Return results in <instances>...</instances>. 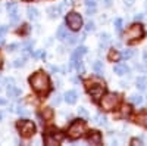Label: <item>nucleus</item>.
Returning a JSON list of instances; mask_svg holds the SVG:
<instances>
[{"instance_id":"f257e3e1","label":"nucleus","mask_w":147,"mask_h":146,"mask_svg":"<svg viewBox=\"0 0 147 146\" xmlns=\"http://www.w3.org/2000/svg\"><path fill=\"white\" fill-rule=\"evenodd\" d=\"M30 84H31V87L40 94H46L50 90V80H49V75L41 72V71L35 72V74H32L30 77Z\"/></svg>"},{"instance_id":"f03ea898","label":"nucleus","mask_w":147,"mask_h":146,"mask_svg":"<svg viewBox=\"0 0 147 146\" xmlns=\"http://www.w3.org/2000/svg\"><path fill=\"white\" fill-rule=\"evenodd\" d=\"M105 84L100 83V81H87V90L90 93V96L93 97V101H100L103 97V93H105Z\"/></svg>"},{"instance_id":"7ed1b4c3","label":"nucleus","mask_w":147,"mask_h":146,"mask_svg":"<svg viewBox=\"0 0 147 146\" xmlns=\"http://www.w3.org/2000/svg\"><path fill=\"white\" fill-rule=\"evenodd\" d=\"M119 101H121L119 94H116V93H107V94H105L100 99V105H102V108L105 109V111H113V109L119 105Z\"/></svg>"},{"instance_id":"20e7f679","label":"nucleus","mask_w":147,"mask_h":146,"mask_svg":"<svg viewBox=\"0 0 147 146\" xmlns=\"http://www.w3.org/2000/svg\"><path fill=\"white\" fill-rule=\"evenodd\" d=\"M18 131L24 139L32 137L35 134V124L32 121H28V120H21L18 123Z\"/></svg>"},{"instance_id":"39448f33","label":"nucleus","mask_w":147,"mask_h":146,"mask_svg":"<svg viewBox=\"0 0 147 146\" xmlns=\"http://www.w3.org/2000/svg\"><path fill=\"white\" fill-rule=\"evenodd\" d=\"M144 37V28H143V25L141 24H132V25L125 31V34H124V39L125 40H128V41H131V40H140V39H143Z\"/></svg>"},{"instance_id":"423d86ee","label":"nucleus","mask_w":147,"mask_h":146,"mask_svg":"<svg viewBox=\"0 0 147 146\" xmlns=\"http://www.w3.org/2000/svg\"><path fill=\"white\" fill-rule=\"evenodd\" d=\"M84 131H85V126L81 120H75L74 123L71 124V127L68 128V136L72 139V140H77L80 137H82L84 134Z\"/></svg>"},{"instance_id":"0eeeda50","label":"nucleus","mask_w":147,"mask_h":146,"mask_svg":"<svg viewBox=\"0 0 147 146\" xmlns=\"http://www.w3.org/2000/svg\"><path fill=\"white\" fill-rule=\"evenodd\" d=\"M66 24L72 31H78L82 27V18L77 12H69L66 15Z\"/></svg>"},{"instance_id":"6e6552de","label":"nucleus","mask_w":147,"mask_h":146,"mask_svg":"<svg viewBox=\"0 0 147 146\" xmlns=\"http://www.w3.org/2000/svg\"><path fill=\"white\" fill-rule=\"evenodd\" d=\"M62 140H63V134H60V133H57V134H52V133H47V134L44 136V145H47V146L59 145Z\"/></svg>"},{"instance_id":"1a4fd4ad","label":"nucleus","mask_w":147,"mask_h":146,"mask_svg":"<svg viewBox=\"0 0 147 146\" xmlns=\"http://www.w3.org/2000/svg\"><path fill=\"white\" fill-rule=\"evenodd\" d=\"M6 9H7V15L10 16L12 22L16 24V22L19 21V16H18V6H16V3L9 2V3L6 5Z\"/></svg>"},{"instance_id":"9d476101","label":"nucleus","mask_w":147,"mask_h":146,"mask_svg":"<svg viewBox=\"0 0 147 146\" xmlns=\"http://www.w3.org/2000/svg\"><path fill=\"white\" fill-rule=\"evenodd\" d=\"M102 134L97 130H90L88 131V136H87V140H88V143H91V145H100L102 143Z\"/></svg>"},{"instance_id":"9b49d317","label":"nucleus","mask_w":147,"mask_h":146,"mask_svg":"<svg viewBox=\"0 0 147 146\" xmlns=\"http://www.w3.org/2000/svg\"><path fill=\"white\" fill-rule=\"evenodd\" d=\"M113 72L122 77V75H127V74H128V72H129V68H128L125 64H118V65L113 67Z\"/></svg>"},{"instance_id":"f8f14e48","label":"nucleus","mask_w":147,"mask_h":146,"mask_svg":"<svg viewBox=\"0 0 147 146\" xmlns=\"http://www.w3.org/2000/svg\"><path fill=\"white\" fill-rule=\"evenodd\" d=\"M77 99H78V94H77L75 90H68V92L65 93V101H66V103L74 105V103L77 102Z\"/></svg>"},{"instance_id":"ddd939ff","label":"nucleus","mask_w":147,"mask_h":146,"mask_svg":"<svg viewBox=\"0 0 147 146\" xmlns=\"http://www.w3.org/2000/svg\"><path fill=\"white\" fill-rule=\"evenodd\" d=\"M6 93H7V97H10V99H15V97H18V96L21 94V90H19L18 87H15L13 83H12L10 86H7Z\"/></svg>"},{"instance_id":"4468645a","label":"nucleus","mask_w":147,"mask_h":146,"mask_svg":"<svg viewBox=\"0 0 147 146\" xmlns=\"http://www.w3.org/2000/svg\"><path fill=\"white\" fill-rule=\"evenodd\" d=\"M60 12H62V7L60 6H50L47 9V15H49V18L55 19V18H57L60 15Z\"/></svg>"},{"instance_id":"2eb2a0df","label":"nucleus","mask_w":147,"mask_h":146,"mask_svg":"<svg viewBox=\"0 0 147 146\" xmlns=\"http://www.w3.org/2000/svg\"><path fill=\"white\" fill-rule=\"evenodd\" d=\"M27 15H28V18L30 19H32V21H37L40 18V12H38V9L37 7H32V6H30L28 9H27Z\"/></svg>"},{"instance_id":"dca6fc26","label":"nucleus","mask_w":147,"mask_h":146,"mask_svg":"<svg viewBox=\"0 0 147 146\" xmlns=\"http://www.w3.org/2000/svg\"><path fill=\"white\" fill-rule=\"evenodd\" d=\"M56 37H57L59 40H65V39L68 37V30H66L65 25H59V28H57V31H56Z\"/></svg>"},{"instance_id":"f3484780","label":"nucleus","mask_w":147,"mask_h":146,"mask_svg":"<svg viewBox=\"0 0 147 146\" xmlns=\"http://www.w3.org/2000/svg\"><path fill=\"white\" fill-rule=\"evenodd\" d=\"M93 69H94L96 74H99V75L105 74V67H103V64L100 62V60H96V62L93 64Z\"/></svg>"},{"instance_id":"a211bd4d","label":"nucleus","mask_w":147,"mask_h":146,"mask_svg":"<svg viewBox=\"0 0 147 146\" xmlns=\"http://www.w3.org/2000/svg\"><path fill=\"white\" fill-rule=\"evenodd\" d=\"M136 121L140 124V126H143V127H147V111L146 112H141V114H138L137 117H136Z\"/></svg>"},{"instance_id":"6ab92c4d","label":"nucleus","mask_w":147,"mask_h":146,"mask_svg":"<svg viewBox=\"0 0 147 146\" xmlns=\"http://www.w3.org/2000/svg\"><path fill=\"white\" fill-rule=\"evenodd\" d=\"M41 115L44 117V120H52L55 112H53V109L52 108H44L43 111H41Z\"/></svg>"},{"instance_id":"aec40b11","label":"nucleus","mask_w":147,"mask_h":146,"mask_svg":"<svg viewBox=\"0 0 147 146\" xmlns=\"http://www.w3.org/2000/svg\"><path fill=\"white\" fill-rule=\"evenodd\" d=\"M136 84H137V89L144 90L146 86H147V78H146V77H138L137 81H136Z\"/></svg>"},{"instance_id":"412c9836","label":"nucleus","mask_w":147,"mask_h":146,"mask_svg":"<svg viewBox=\"0 0 147 146\" xmlns=\"http://www.w3.org/2000/svg\"><path fill=\"white\" fill-rule=\"evenodd\" d=\"M107 58H109V60H112V62H116V60H119V58H121V53H118L116 50H110Z\"/></svg>"},{"instance_id":"4be33fe9","label":"nucleus","mask_w":147,"mask_h":146,"mask_svg":"<svg viewBox=\"0 0 147 146\" xmlns=\"http://www.w3.org/2000/svg\"><path fill=\"white\" fill-rule=\"evenodd\" d=\"M109 40H110V35L107 33H102L100 34V43H102L103 47H106V44L109 43Z\"/></svg>"},{"instance_id":"5701e85b","label":"nucleus","mask_w":147,"mask_h":146,"mask_svg":"<svg viewBox=\"0 0 147 146\" xmlns=\"http://www.w3.org/2000/svg\"><path fill=\"white\" fill-rule=\"evenodd\" d=\"M129 99H131L132 103H136V105H141V103H143V97H141L140 94H131Z\"/></svg>"},{"instance_id":"b1692460","label":"nucleus","mask_w":147,"mask_h":146,"mask_svg":"<svg viewBox=\"0 0 147 146\" xmlns=\"http://www.w3.org/2000/svg\"><path fill=\"white\" fill-rule=\"evenodd\" d=\"M34 44H35V41H34V40H28V41H25V43L22 44V49H24V52H28V50H31Z\"/></svg>"},{"instance_id":"393cba45","label":"nucleus","mask_w":147,"mask_h":146,"mask_svg":"<svg viewBox=\"0 0 147 146\" xmlns=\"http://www.w3.org/2000/svg\"><path fill=\"white\" fill-rule=\"evenodd\" d=\"M24 65H25V58H18L13 60V67L15 68H22Z\"/></svg>"},{"instance_id":"a878e982","label":"nucleus","mask_w":147,"mask_h":146,"mask_svg":"<svg viewBox=\"0 0 147 146\" xmlns=\"http://www.w3.org/2000/svg\"><path fill=\"white\" fill-rule=\"evenodd\" d=\"M132 56H134V50H131V49H127V50H124V52L121 53V58L122 59H129Z\"/></svg>"},{"instance_id":"bb28decb","label":"nucleus","mask_w":147,"mask_h":146,"mask_svg":"<svg viewBox=\"0 0 147 146\" xmlns=\"http://www.w3.org/2000/svg\"><path fill=\"white\" fill-rule=\"evenodd\" d=\"M16 112L19 114V115H24V117H25V115H30V111H28V109L25 108V106H16Z\"/></svg>"},{"instance_id":"cd10ccee","label":"nucleus","mask_w":147,"mask_h":146,"mask_svg":"<svg viewBox=\"0 0 147 146\" xmlns=\"http://www.w3.org/2000/svg\"><path fill=\"white\" fill-rule=\"evenodd\" d=\"M94 120H96V123L100 124V126H106V124H107V123H106V118H105L103 115H100V114H97V115L94 117Z\"/></svg>"},{"instance_id":"c85d7f7f","label":"nucleus","mask_w":147,"mask_h":146,"mask_svg":"<svg viewBox=\"0 0 147 146\" xmlns=\"http://www.w3.org/2000/svg\"><path fill=\"white\" fill-rule=\"evenodd\" d=\"M9 31V27H6V25H2V27H0V44H3V35L6 34Z\"/></svg>"},{"instance_id":"c756f323","label":"nucleus","mask_w":147,"mask_h":146,"mask_svg":"<svg viewBox=\"0 0 147 146\" xmlns=\"http://www.w3.org/2000/svg\"><path fill=\"white\" fill-rule=\"evenodd\" d=\"M122 24H124V21H122L121 18H116V19H115V28H116L118 31H122Z\"/></svg>"},{"instance_id":"7c9ffc66","label":"nucleus","mask_w":147,"mask_h":146,"mask_svg":"<svg viewBox=\"0 0 147 146\" xmlns=\"http://www.w3.org/2000/svg\"><path fill=\"white\" fill-rule=\"evenodd\" d=\"M129 114H131V108H129V106H124V108H122L121 117H128Z\"/></svg>"},{"instance_id":"2f4dec72","label":"nucleus","mask_w":147,"mask_h":146,"mask_svg":"<svg viewBox=\"0 0 147 146\" xmlns=\"http://www.w3.org/2000/svg\"><path fill=\"white\" fill-rule=\"evenodd\" d=\"M94 22L93 21H90V22H87V25H85V31L87 33H90V31H94Z\"/></svg>"},{"instance_id":"473e14b6","label":"nucleus","mask_w":147,"mask_h":146,"mask_svg":"<svg viewBox=\"0 0 147 146\" xmlns=\"http://www.w3.org/2000/svg\"><path fill=\"white\" fill-rule=\"evenodd\" d=\"M66 40H68V43H69V44H74V43H77L78 37H77V35H69V34H68Z\"/></svg>"},{"instance_id":"72a5a7b5","label":"nucleus","mask_w":147,"mask_h":146,"mask_svg":"<svg viewBox=\"0 0 147 146\" xmlns=\"http://www.w3.org/2000/svg\"><path fill=\"white\" fill-rule=\"evenodd\" d=\"M18 47H19V44H18V43H12V44H9V46H7V52H15Z\"/></svg>"},{"instance_id":"f704fd0d","label":"nucleus","mask_w":147,"mask_h":146,"mask_svg":"<svg viewBox=\"0 0 147 146\" xmlns=\"http://www.w3.org/2000/svg\"><path fill=\"white\" fill-rule=\"evenodd\" d=\"M78 114H80V115H81L82 118H87V117H88V112L85 111L84 108H78Z\"/></svg>"},{"instance_id":"c9c22d12","label":"nucleus","mask_w":147,"mask_h":146,"mask_svg":"<svg viewBox=\"0 0 147 146\" xmlns=\"http://www.w3.org/2000/svg\"><path fill=\"white\" fill-rule=\"evenodd\" d=\"M60 101H62V99H60V96H59V94H56V96H53L52 103H53V105H59V103H60Z\"/></svg>"},{"instance_id":"e433bc0d","label":"nucleus","mask_w":147,"mask_h":146,"mask_svg":"<svg viewBox=\"0 0 147 146\" xmlns=\"http://www.w3.org/2000/svg\"><path fill=\"white\" fill-rule=\"evenodd\" d=\"M85 5L88 7H96V0H85Z\"/></svg>"},{"instance_id":"4c0bfd02","label":"nucleus","mask_w":147,"mask_h":146,"mask_svg":"<svg viewBox=\"0 0 147 146\" xmlns=\"http://www.w3.org/2000/svg\"><path fill=\"white\" fill-rule=\"evenodd\" d=\"M131 145L138 146V145H143V142H141V139H132V140H131Z\"/></svg>"},{"instance_id":"58836bf2","label":"nucleus","mask_w":147,"mask_h":146,"mask_svg":"<svg viewBox=\"0 0 147 146\" xmlns=\"http://www.w3.org/2000/svg\"><path fill=\"white\" fill-rule=\"evenodd\" d=\"M141 19H143V15H141V14L136 15V21H141Z\"/></svg>"},{"instance_id":"ea45409f","label":"nucleus","mask_w":147,"mask_h":146,"mask_svg":"<svg viewBox=\"0 0 147 146\" xmlns=\"http://www.w3.org/2000/svg\"><path fill=\"white\" fill-rule=\"evenodd\" d=\"M2 105H6V99H3V97H0V106Z\"/></svg>"},{"instance_id":"a19ab883","label":"nucleus","mask_w":147,"mask_h":146,"mask_svg":"<svg viewBox=\"0 0 147 146\" xmlns=\"http://www.w3.org/2000/svg\"><path fill=\"white\" fill-rule=\"evenodd\" d=\"M125 3H127L128 6H131V5L134 3V0H125Z\"/></svg>"},{"instance_id":"79ce46f5","label":"nucleus","mask_w":147,"mask_h":146,"mask_svg":"<svg viewBox=\"0 0 147 146\" xmlns=\"http://www.w3.org/2000/svg\"><path fill=\"white\" fill-rule=\"evenodd\" d=\"M2 65H3V58H2V53H0V68H2Z\"/></svg>"},{"instance_id":"37998d69","label":"nucleus","mask_w":147,"mask_h":146,"mask_svg":"<svg viewBox=\"0 0 147 146\" xmlns=\"http://www.w3.org/2000/svg\"><path fill=\"white\" fill-rule=\"evenodd\" d=\"M65 2H66V5H74V3H72L74 0H65Z\"/></svg>"},{"instance_id":"c03bdc74","label":"nucleus","mask_w":147,"mask_h":146,"mask_svg":"<svg viewBox=\"0 0 147 146\" xmlns=\"http://www.w3.org/2000/svg\"><path fill=\"white\" fill-rule=\"evenodd\" d=\"M144 58H146V59H147V52H146V53H144Z\"/></svg>"},{"instance_id":"a18cd8bd","label":"nucleus","mask_w":147,"mask_h":146,"mask_svg":"<svg viewBox=\"0 0 147 146\" xmlns=\"http://www.w3.org/2000/svg\"><path fill=\"white\" fill-rule=\"evenodd\" d=\"M0 121H2V114H0Z\"/></svg>"}]
</instances>
